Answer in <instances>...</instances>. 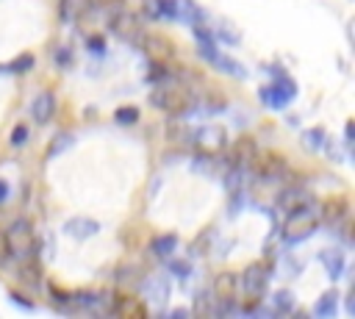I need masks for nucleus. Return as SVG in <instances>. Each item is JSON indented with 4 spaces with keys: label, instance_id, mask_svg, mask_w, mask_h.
I'll return each mask as SVG.
<instances>
[{
    "label": "nucleus",
    "instance_id": "f257e3e1",
    "mask_svg": "<svg viewBox=\"0 0 355 319\" xmlns=\"http://www.w3.org/2000/svg\"><path fill=\"white\" fill-rule=\"evenodd\" d=\"M316 222H319V208H313V202H305L294 211H286V222H283L286 241L297 244V241L311 239V233L316 230Z\"/></svg>",
    "mask_w": 355,
    "mask_h": 319
},
{
    "label": "nucleus",
    "instance_id": "f03ea898",
    "mask_svg": "<svg viewBox=\"0 0 355 319\" xmlns=\"http://www.w3.org/2000/svg\"><path fill=\"white\" fill-rule=\"evenodd\" d=\"M150 103H153L158 111H164V114H169V117H178V114H183V111L191 105V92H189L183 83H166V80H164V86L153 92Z\"/></svg>",
    "mask_w": 355,
    "mask_h": 319
},
{
    "label": "nucleus",
    "instance_id": "7ed1b4c3",
    "mask_svg": "<svg viewBox=\"0 0 355 319\" xmlns=\"http://www.w3.org/2000/svg\"><path fill=\"white\" fill-rule=\"evenodd\" d=\"M6 236H8L11 255H17V258H36L39 239H36V233H33L31 219H25V216L14 219V222L8 225V230H6Z\"/></svg>",
    "mask_w": 355,
    "mask_h": 319
},
{
    "label": "nucleus",
    "instance_id": "20e7f679",
    "mask_svg": "<svg viewBox=\"0 0 355 319\" xmlns=\"http://www.w3.org/2000/svg\"><path fill=\"white\" fill-rule=\"evenodd\" d=\"M191 141H194V147L202 158H216L227 147V133L219 125H202L200 130L191 133Z\"/></svg>",
    "mask_w": 355,
    "mask_h": 319
},
{
    "label": "nucleus",
    "instance_id": "39448f33",
    "mask_svg": "<svg viewBox=\"0 0 355 319\" xmlns=\"http://www.w3.org/2000/svg\"><path fill=\"white\" fill-rule=\"evenodd\" d=\"M294 97H297V83L288 75H277L275 83L261 89V103L266 108H286Z\"/></svg>",
    "mask_w": 355,
    "mask_h": 319
},
{
    "label": "nucleus",
    "instance_id": "423d86ee",
    "mask_svg": "<svg viewBox=\"0 0 355 319\" xmlns=\"http://www.w3.org/2000/svg\"><path fill=\"white\" fill-rule=\"evenodd\" d=\"M266 283H269V266L261 264V261L247 264L244 272H241V277H239V288L244 294H250L252 300H258L266 291Z\"/></svg>",
    "mask_w": 355,
    "mask_h": 319
},
{
    "label": "nucleus",
    "instance_id": "0eeeda50",
    "mask_svg": "<svg viewBox=\"0 0 355 319\" xmlns=\"http://www.w3.org/2000/svg\"><path fill=\"white\" fill-rule=\"evenodd\" d=\"M141 47H144V53H147L153 61H161V64H169V61L178 55L175 42H172L169 36H164V33H147V36L141 39Z\"/></svg>",
    "mask_w": 355,
    "mask_h": 319
},
{
    "label": "nucleus",
    "instance_id": "6e6552de",
    "mask_svg": "<svg viewBox=\"0 0 355 319\" xmlns=\"http://www.w3.org/2000/svg\"><path fill=\"white\" fill-rule=\"evenodd\" d=\"M211 291H214V300L219 302V311H227V305L233 302V297H236V291H239V277H236L233 272H219V275L214 277Z\"/></svg>",
    "mask_w": 355,
    "mask_h": 319
},
{
    "label": "nucleus",
    "instance_id": "1a4fd4ad",
    "mask_svg": "<svg viewBox=\"0 0 355 319\" xmlns=\"http://www.w3.org/2000/svg\"><path fill=\"white\" fill-rule=\"evenodd\" d=\"M250 166H255V172H258L261 178H269V180H272V178H283V175H286V161H283L277 153L255 155Z\"/></svg>",
    "mask_w": 355,
    "mask_h": 319
},
{
    "label": "nucleus",
    "instance_id": "9d476101",
    "mask_svg": "<svg viewBox=\"0 0 355 319\" xmlns=\"http://www.w3.org/2000/svg\"><path fill=\"white\" fill-rule=\"evenodd\" d=\"M97 230H100V222H97V219H89V216H72V219L64 222V233H67L69 239H78V241L94 236Z\"/></svg>",
    "mask_w": 355,
    "mask_h": 319
},
{
    "label": "nucleus",
    "instance_id": "9b49d317",
    "mask_svg": "<svg viewBox=\"0 0 355 319\" xmlns=\"http://www.w3.org/2000/svg\"><path fill=\"white\" fill-rule=\"evenodd\" d=\"M347 197H341V194H336V197H327L324 202H322V208H319V219H324L327 225H338L344 216H347Z\"/></svg>",
    "mask_w": 355,
    "mask_h": 319
},
{
    "label": "nucleus",
    "instance_id": "f8f14e48",
    "mask_svg": "<svg viewBox=\"0 0 355 319\" xmlns=\"http://www.w3.org/2000/svg\"><path fill=\"white\" fill-rule=\"evenodd\" d=\"M150 19H178V0H141Z\"/></svg>",
    "mask_w": 355,
    "mask_h": 319
},
{
    "label": "nucleus",
    "instance_id": "ddd939ff",
    "mask_svg": "<svg viewBox=\"0 0 355 319\" xmlns=\"http://www.w3.org/2000/svg\"><path fill=\"white\" fill-rule=\"evenodd\" d=\"M258 155V147L252 144V139H239L230 150V166L233 169H241V166H250L252 158Z\"/></svg>",
    "mask_w": 355,
    "mask_h": 319
},
{
    "label": "nucleus",
    "instance_id": "4468645a",
    "mask_svg": "<svg viewBox=\"0 0 355 319\" xmlns=\"http://www.w3.org/2000/svg\"><path fill=\"white\" fill-rule=\"evenodd\" d=\"M144 297L155 305H164L169 300V280L164 275H150L144 280Z\"/></svg>",
    "mask_w": 355,
    "mask_h": 319
},
{
    "label": "nucleus",
    "instance_id": "2eb2a0df",
    "mask_svg": "<svg viewBox=\"0 0 355 319\" xmlns=\"http://www.w3.org/2000/svg\"><path fill=\"white\" fill-rule=\"evenodd\" d=\"M305 202H311V197H308V191L305 189H300V186H286L280 194H277V208L286 214V211H294V208H300V205H305Z\"/></svg>",
    "mask_w": 355,
    "mask_h": 319
},
{
    "label": "nucleus",
    "instance_id": "dca6fc26",
    "mask_svg": "<svg viewBox=\"0 0 355 319\" xmlns=\"http://www.w3.org/2000/svg\"><path fill=\"white\" fill-rule=\"evenodd\" d=\"M17 277L28 288H42V266H39V258H22V264L17 269Z\"/></svg>",
    "mask_w": 355,
    "mask_h": 319
},
{
    "label": "nucleus",
    "instance_id": "f3484780",
    "mask_svg": "<svg viewBox=\"0 0 355 319\" xmlns=\"http://www.w3.org/2000/svg\"><path fill=\"white\" fill-rule=\"evenodd\" d=\"M31 114H33V119L36 122H50L53 119V114H55V97H53V92H42L36 100H33V105H31Z\"/></svg>",
    "mask_w": 355,
    "mask_h": 319
},
{
    "label": "nucleus",
    "instance_id": "a211bd4d",
    "mask_svg": "<svg viewBox=\"0 0 355 319\" xmlns=\"http://www.w3.org/2000/svg\"><path fill=\"white\" fill-rule=\"evenodd\" d=\"M319 261H322V266L327 269V277L330 280H338L341 275H344V252L341 250H322L319 252Z\"/></svg>",
    "mask_w": 355,
    "mask_h": 319
},
{
    "label": "nucleus",
    "instance_id": "6ab92c4d",
    "mask_svg": "<svg viewBox=\"0 0 355 319\" xmlns=\"http://www.w3.org/2000/svg\"><path fill=\"white\" fill-rule=\"evenodd\" d=\"M211 64L222 72V75H230V78H236V80H241V78H247V67L244 64H239L236 58H230V55H214L211 58Z\"/></svg>",
    "mask_w": 355,
    "mask_h": 319
},
{
    "label": "nucleus",
    "instance_id": "aec40b11",
    "mask_svg": "<svg viewBox=\"0 0 355 319\" xmlns=\"http://www.w3.org/2000/svg\"><path fill=\"white\" fill-rule=\"evenodd\" d=\"M111 311H114V313H119V316H144L141 302H139L136 297H128V294H116V300H114Z\"/></svg>",
    "mask_w": 355,
    "mask_h": 319
},
{
    "label": "nucleus",
    "instance_id": "412c9836",
    "mask_svg": "<svg viewBox=\"0 0 355 319\" xmlns=\"http://www.w3.org/2000/svg\"><path fill=\"white\" fill-rule=\"evenodd\" d=\"M150 250H153V255H158V258H169V255L178 250V236H175V233L155 236V239L150 241Z\"/></svg>",
    "mask_w": 355,
    "mask_h": 319
},
{
    "label": "nucleus",
    "instance_id": "4be33fe9",
    "mask_svg": "<svg viewBox=\"0 0 355 319\" xmlns=\"http://www.w3.org/2000/svg\"><path fill=\"white\" fill-rule=\"evenodd\" d=\"M336 308H338V291H324V294L316 300L313 313H316V316H322V319H327V316H333V313H336Z\"/></svg>",
    "mask_w": 355,
    "mask_h": 319
},
{
    "label": "nucleus",
    "instance_id": "5701e85b",
    "mask_svg": "<svg viewBox=\"0 0 355 319\" xmlns=\"http://www.w3.org/2000/svg\"><path fill=\"white\" fill-rule=\"evenodd\" d=\"M31 67H33V55L25 53V55H17L8 64H0V75H19V72H28Z\"/></svg>",
    "mask_w": 355,
    "mask_h": 319
},
{
    "label": "nucleus",
    "instance_id": "b1692460",
    "mask_svg": "<svg viewBox=\"0 0 355 319\" xmlns=\"http://www.w3.org/2000/svg\"><path fill=\"white\" fill-rule=\"evenodd\" d=\"M324 141H327L324 128H311V130H305V133H302V147H305V150H311V153L322 150V147H324Z\"/></svg>",
    "mask_w": 355,
    "mask_h": 319
},
{
    "label": "nucleus",
    "instance_id": "393cba45",
    "mask_svg": "<svg viewBox=\"0 0 355 319\" xmlns=\"http://www.w3.org/2000/svg\"><path fill=\"white\" fill-rule=\"evenodd\" d=\"M114 119H116L119 125H133V122L139 119V108H136V105H119V108L114 111Z\"/></svg>",
    "mask_w": 355,
    "mask_h": 319
},
{
    "label": "nucleus",
    "instance_id": "a878e982",
    "mask_svg": "<svg viewBox=\"0 0 355 319\" xmlns=\"http://www.w3.org/2000/svg\"><path fill=\"white\" fill-rule=\"evenodd\" d=\"M275 308H277V311H283V313H286V311H291V308H294V294H291V291H286V288H283V291H277V294H275Z\"/></svg>",
    "mask_w": 355,
    "mask_h": 319
},
{
    "label": "nucleus",
    "instance_id": "bb28decb",
    "mask_svg": "<svg viewBox=\"0 0 355 319\" xmlns=\"http://www.w3.org/2000/svg\"><path fill=\"white\" fill-rule=\"evenodd\" d=\"M83 8H78V0H61V19L64 22H72Z\"/></svg>",
    "mask_w": 355,
    "mask_h": 319
},
{
    "label": "nucleus",
    "instance_id": "cd10ccee",
    "mask_svg": "<svg viewBox=\"0 0 355 319\" xmlns=\"http://www.w3.org/2000/svg\"><path fill=\"white\" fill-rule=\"evenodd\" d=\"M28 141V128L19 122V125H14V130H11V147H22Z\"/></svg>",
    "mask_w": 355,
    "mask_h": 319
},
{
    "label": "nucleus",
    "instance_id": "c85d7f7f",
    "mask_svg": "<svg viewBox=\"0 0 355 319\" xmlns=\"http://www.w3.org/2000/svg\"><path fill=\"white\" fill-rule=\"evenodd\" d=\"M53 141H55V144L50 147V155H58V153H61L64 147H69V144H72V136H67V133H61V136H55Z\"/></svg>",
    "mask_w": 355,
    "mask_h": 319
},
{
    "label": "nucleus",
    "instance_id": "c756f323",
    "mask_svg": "<svg viewBox=\"0 0 355 319\" xmlns=\"http://www.w3.org/2000/svg\"><path fill=\"white\" fill-rule=\"evenodd\" d=\"M169 269H172L178 277H189V275H191V264H189V261H172Z\"/></svg>",
    "mask_w": 355,
    "mask_h": 319
},
{
    "label": "nucleus",
    "instance_id": "7c9ffc66",
    "mask_svg": "<svg viewBox=\"0 0 355 319\" xmlns=\"http://www.w3.org/2000/svg\"><path fill=\"white\" fill-rule=\"evenodd\" d=\"M11 258V247H8V236L6 230H0V264H6Z\"/></svg>",
    "mask_w": 355,
    "mask_h": 319
},
{
    "label": "nucleus",
    "instance_id": "2f4dec72",
    "mask_svg": "<svg viewBox=\"0 0 355 319\" xmlns=\"http://www.w3.org/2000/svg\"><path fill=\"white\" fill-rule=\"evenodd\" d=\"M86 44L94 50V55H103V53H105V42H103V36H89Z\"/></svg>",
    "mask_w": 355,
    "mask_h": 319
},
{
    "label": "nucleus",
    "instance_id": "473e14b6",
    "mask_svg": "<svg viewBox=\"0 0 355 319\" xmlns=\"http://www.w3.org/2000/svg\"><path fill=\"white\" fill-rule=\"evenodd\" d=\"M11 302L19 305V308H25V311H33V302H31V300H22L19 291H11Z\"/></svg>",
    "mask_w": 355,
    "mask_h": 319
},
{
    "label": "nucleus",
    "instance_id": "72a5a7b5",
    "mask_svg": "<svg viewBox=\"0 0 355 319\" xmlns=\"http://www.w3.org/2000/svg\"><path fill=\"white\" fill-rule=\"evenodd\" d=\"M6 200H8V183L0 180V202H6Z\"/></svg>",
    "mask_w": 355,
    "mask_h": 319
}]
</instances>
